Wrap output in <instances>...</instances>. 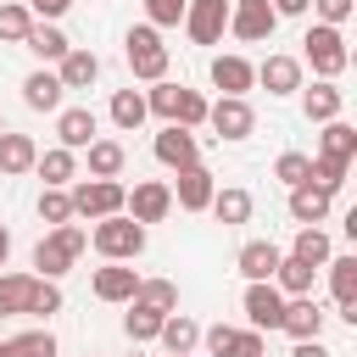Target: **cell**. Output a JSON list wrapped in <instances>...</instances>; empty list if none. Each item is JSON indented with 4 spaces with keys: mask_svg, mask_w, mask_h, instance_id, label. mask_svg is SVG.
<instances>
[{
    "mask_svg": "<svg viewBox=\"0 0 357 357\" xmlns=\"http://www.w3.org/2000/svg\"><path fill=\"white\" fill-rule=\"evenodd\" d=\"M84 245H89V234H84L78 223H56V229L33 245V268H39V279H61V273L84 257Z\"/></svg>",
    "mask_w": 357,
    "mask_h": 357,
    "instance_id": "cell-1",
    "label": "cell"
},
{
    "mask_svg": "<svg viewBox=\"0 0 357 357\" xmlns=\"http://www.w3.org/2000/svg\"><path fill=\"white\" fill-rule=\"evenodd\" d=\"M123 56H128V73H134V78H145V84H162V78H167V45H162V33H156L151 22L128 28Z\"/></svg>",
    "mask_w": 357,
    "mask_h": 357,
    "instance_id": "cell-2",
    "label": "cell"
},
{
    "mask_svg": "<svg viewBox=\"0 0 357 357\" xmlns=\"http://www.w3.org/2000/svg\"><path fill=\"white\" fill-rule=\"evenodd\" d=\"M89 240H95V251H100L106 262H134V257L145 251V229H139L128 212H117V218H100V223L89 229Z\"/></svg>",
    "mask_w": 357,
    "mask_h": 357,
    "instance_id": "cell-3",
    "label": "cell"
},
{
    "mask_svg": "<svg viewBox=\"0 0 357 357\" xmlns=\"http://www.w3.org/2000/svg\"><path fill=\"white\" fill-rule=\"evenodd\" d=\"M67 195H73V218H89V223L117 218V212H123V201H128V190H123L117 178H78Z\"/></svg>",
    "mask_w": 357,
    "mask_h": 357,
    "instance_id": "cell-4",
    "label": "cell"
},
{
    "mask_svg": "<svg viewBox=\"0 0 357 357\" xmlns=\"http://www.w3.org/2000/svg\"><path fill=\"white\" fill-rule=\"evenodd\" d=\"M301 45H307V61H312V73H318V78H329V84H335V78H340V73L351 67L346 33H340V28H329V22L307 28V39H301Z\"/></svg>",
    "mask_w": 357,
    "mask_h": 357,
    "instance_id": "cell-5",
    "label": "cell"
},
{
    "mask_svg": "<svg viewBox=\"0 0 357 357\" xmlns=\"http://www.w3.org/2000/svg\"><path fill=\"white\" fill-rule=\"evenodd\" d=\"M229 6H234V0H190V6H184V33H190L195 45H218V39L229 33Z\"/></svg>",
    "mask_w": 357,
    "mask_h": 357,
    "instance_id": "cell-6",
    "label": "cell"
},
{
    "mask_svg": "<svg viewBox=\"0 0 357 357\" xmlns=\"http://www.w3.org/2000/svg\"><path fill=\"white\" fill-rule=\"evenodd\" d=\"M123 212L145 229V223H162L167 212H173V190L162 184V178H139L134 190H128V201H123Z\"/></svg>",
    "mask_w": 357,
    "mask_h": 357,
    "instance_id": "cell-7",
    "label": "cell"
},
{
    "mask_svg": "<svg viewBox=\"0 0 357 357\" xmlns=\"http://www.w3.org/2000/svg\"><path fill=\"white\" fill-rule=\"evenodd\" d=\"M273 28H279V17H273V6H268V0H234V6H229V33H234V39L262 45Z\"/></svg>",
    "mask_w": 357,
    "mask_h": 357,
    "instance_id": "cell-8",
    "label": "cell"
},
{
    "mask_svg": "<svg viewBox=\"0 0 357 357\" xmlns=\"http://www.w3.org/2000/svg\"><path fill=\"white\" fill-rule=\"evenodd\" d=\"M206 123L218 128V139H251V128H257V112H251V100H240V95H223V100H212V106H206Z\"/></svg>",
    "mask_w": 357,
    "mask_h": 357,
    "instance_id": "cell-9",
    "label": "cell"
},
{
    "mask_svg": "<svg viewBox=\"0 0 357 357\" xmlns=\"http://www.w3.org/2000/svg\"><path fill=\"white\" fill-rule=\"evenodd\" d=\"M156 162L162 167H173V173H184V167H201V145H195V134L190 128H178V123H167L162 134H156Z\"/></svg>",
    "mask_w": 357,
    "mask_h": 357,
    "instance_id": "cell-10",
    "label": "cell"
},
{
    "mask_svg": "<svg viewBox=\"0 0 357 357\" xmlns=\"http://www.w3.org/2000/svg\"><path fill=\"white\" fill-rule=\"evenodd\" d=\"M201 340H206V351H212V357H268V346H262V335H257V329L212 324V329H201Z\"/></svg>",
    "mask_w": 357,
    "mask_h": 357,
    "instance_id": "cell-11",
    "label": "cell"
},
{
    "mask_svg": "<svg viewBox=\"0 0 357 357\" xmlns=\"http://www.w3.org/2000/svg\"><path fill=\"white\" fill-rule=\"evenodd\" d=\"M279 329H284L290 340H318V335H324V307H318L312 296H284Z\"/></svg>",
    "mask_w": 357,
    "mask_h": 357,
    "instance_id": "cell-12",
    "label": "cell"
},
{
    "mask_svg": "<svg viewBox=\"0 0 357 357\" xmlns=\"http://www.w3.org/2000/svg\"><path fill=\"white\" fill-rule=\"evenodd\" d=\"M279 312H284V296L273 290V279L262 284H245V324L262 335V329H279Z\"/></svg>",
    "mask_w": 357,
    "mask_h": 357,
    "instance_id": "cell-13",
    "label": "cell"
},
{
    "mask_svg": "<svg viewBox=\"0 0 357 357\" xmlns=\"http://www.w3.org/2000/svg\"><path fill=\"white\" fill-rule=\"evenodd\" d=\"M173 190V201L184 206V212H206L212 206V195H218V178L206 173V167H184L178 173V184H167Z\"/></svg>",
    "mask_w": 357,
    "mask_h": 357,
    "instance_id": "cell-14",
    "label": "cell"
},
{
    "mask_svg": "<svg viewBox=\"0 0 357 357\" xmlns=\"http://www.w3.org/2000/svg\"><path fill=\"white\" fill-rule=\"evenodd\" d=\"M95 128H100V123H95L89 106H67V112L56 117V139H61V151H84V145H95V139H100Z\"/></svg>",
    "mask_w": 357,
    "mask_h": 357,
    "instance_id": "cell-15",
    "label": "cell"
},
{
    "mask_svg": "<svg viewBox=\"0 0 357 357\" xmlns=\"http://www.w3.org/2000/svg\"><path fill=\"white\" fill-rule=\"evenodd\" d=\"M89 290H95L100 301H134V290H139V273H134L128 262H106V268H95Z\"/></svg>",
    "mask_w": 357,
    "mask_h": 357,
    "instance_id": "cell-16",
    "label": "cell"
},
{
    "mask_svg": "<svg viewBox=\"0 0 357 357\" xmlns=\"http://www.w3.org/2000/svg\"><path fill=\"white\" fill-rule=\"evenodd\" d=\"M156 340H162V351H167V357H190V351L201 346V324H195L190 312H167V318H162V329H156Z\"/></svg>",
    "mask_w": 357,
    "mask_h": 357,
    "instance_id": "cell-17",
    "label": "cell"
},
{
    "mask_svg": "<svg viewBox=\"0 0 357 357\" xmlns=\"http://www.w3.org/2000/svg\"><path fill=\"white\" fill-rule=\"evenodd\" d=\"M329 206H335V195L318 190V184H296V190H290V218H296L301 229H318V223L329 218Z\"/></svg>",
    "mask_w": 357,
    "mask_h": 357,
    "instance_id": "cell-18",
    "label": "cell"
},
{
    "mask_svg": "<svg viewBox=\"0 0 357 357\" xmlns=\"http://www.w3.org/2000/svg\"><path fill=\"white\" fill-rule=\"evenodd\" d=\"M234 268L245 273V284H262V279H273V268H279V245H273V240H245L240 257H234Z\"/></svg>",
    "mask_w": 357,
    "mask_h": 357,
    "instance_id": "cell-19",
    "label": "cell"
},
{
    "mask_svg": "<svg viewBox=\"0 0 357 357\" xmlns=\"http://www.w3.org/2000/svg\"><path fill=\"white\" fill-rule=\"evenodd\" d=\"M212 84H218L223 95H240V100H245V89L257 84V67H251L245 56H212Z\"/></svg>",
    "mask_w": 357,
    "mask_h": 357,
    "instance_id": "cell-20",
    "label": "cell"
},
{
    "mask_svg": "<svg viewBox=\"0 0 357 357\" xmlns=\"http://www.w3.org/2000/svg\"><path fill=\"white\" fill-rule=\"evenodd\" d=\"M257 84H262L268 95H296V89H301V61H296V56H268V61L257 67Z\"/></svg>",
    "mask_w": 357,
    "mask_h": 357,
    "instance_id": "cell-21",
    "label": "cell"
},
{
    "mask_svg": "<svg viewBox=\"0 0 357 357\" xmlns=\"http://www.w3.org/2000/svg\"><path fill=\"white\" fill-rule=\"evenodd\" d=\"M33 162H39V145L28 139V134H0V178H17V173H33Z\"/></svg>",
    "mask_w": 357,
    "mask_h": 357,
    "instance_id": "cell-22",
    "label": "cell"
},
{
    "mask_svg": "<svg viewBox=\"0 0 357 357\" xmlns=\"http://www.w3.org/2000/svg\"><path fill=\"white\" fill-rule=\"evenodd\" d=\"M56 78H61V89H89L100 78V56L95 50H67L56 61Z\"/></svg>",
    "mask_w": 357,
    "mask_h": 357,
    "instance_id": "cell-23",
    "label": "cell"
},
{
    "mask_svg": "<svg viewBox=\"0 0 357 357\" xmlns=\"http://www.w3.org/2000/svg\"><path fill=\"white\" fill-rule=\"evenodd\" d=\"M340 106H346V95H340L329 78H318L312 89H301V112H307V123H335Z\"/></svg>",
    "mask_w": 357,
    "mask_h": 357,
    "instance_id": "cell-24",
    "label": "cell"
},
{
    "mask_svg": "<svg viewBox=\"0 0 357 357\" xmlns=\"http://www.w3.org/2000/svg\"><path fill=\"white\" fill-rule=\"evenodd\" d=\"M61 95H67V89H61V78H56V73H45V67L22 78V100H28L33 112H56V106H61Z\"/></svg>",
    "mask_w": 357,
    "mask_h": 357,
    "instance_id": "cell-25",
    "label": "cell"
},
{
    "mask_svg": "<svg viewBox=\"0 0 357 357\" xmlns=\"http://www.w3.org/2000/svg\"><path fill=\"white\" fill-rule=\"evenodd\" d=\"M33 284H39V273H0V318H17V312H28V301H33Z\"/></svg>",
    "mask_w": 357,
    "mask_h": 357,
    "instance_id": "cell-26",
    "label": "cell"
},
{
    "mask_svg": "<svg viewBox=\"0 0 357 357\" xmlns=\"http://www.w3.org/2000/svg\"><path fill=\"white\" fill-rule=\"evenodd\" d=\"M22 45H28V50H33V56H39V61H61V56H67V50H73V39H67V33H61V28H56V22H33V28H28V39H22Z\"/></svg>",
    "mask_w": 357,
    "mask_h": 357,
    "instance_id": "cell-27",
    "label": "cell"
},
{
    "mask_svg": "<svg viewBox=\"0 0 357 357\" xmlns=\"http://www.w3.org/2000/svg\"><path fill=\"white\" fill-rule=\"evenodd\" d=\"M318 156H329V162H351L357 156V128L351 123H324V134H318Z\"/></svg>",
    "mask_w": 357,
    "mask_h": 357,
    "instance_id": "cell-28",
    "label": "cell"
},
{
    "mask_svg": "<svg viewBox=\"0 0 357 357\" xmlns=\"http://www.w3.org/2000/svg\"><path fill=\"white\" fill-rule=\"evenodd\" d=\"M33 167H39L45 190H67V184L78 178V156H73V151H61V145H56V151H45V156H39Z\"/></svg>",
    "mask_w": 357,
    "mask_h": 357,
    "instance_id": "cell-29",
    "label": "cell"
},
{
    "mask_svg": "<svg viewBox=\"0 0 357 357\" xmlns=\"http://www.w3.org/2000/svg\"><path fill=\"white\" fill-rule=\"evenodd\" d=\"M312 279H318V268H307L296 257H279V268H273V290L279 296H312Z\"/></svg>",
    "mask_w": 357,
    "mask_h": 357,
    "instance_id": "cell-30",
    "label": "cell"
},
{
    "mask_svg": "<svg viewBox=\"0 0 357 357\" xmlns=\"http://www.w3.org/2000/svg\"><path fill=\"white\" fill-rule=\"evenodd\" d=\"M329 296L335 307H357V257H329Z\"/></svg>",
    "mask_w": 357,
    "mask_h": 357,
    "instance_id": "cell-31",
    "label": "cell"
},
{
    "mask_svg": "<svg viewBox=\"0 0 357 357\" xmlns=\"http://www.w3.org/2000/svg\"><path fill=\"white\" fill-rule=\"evenodd\" d=\"M84 151H89V178H117L123 162H128V151H123L117 139H95V145H84Z\"/></svg>",
    "mask_w": 357,
    "mask_h": 357,
    "instance_id": "cell-32",
    "label": "cell"
},
{
    "mask_svg": "<svg viewBox=\"0 0 357 357\" xmlns=\"http://www.w3.org/2000/svg\"><path fill=\"white\" fill-rule=\"evenodd\" d=\"M134 301L167 318V312H178V284H173V279H139V290H134Z\"/></svg>",
    "mask_w": 357,
    "mask_h": 357,
    "instance_id": "cell-33",
    "label": "cell"
},
{
    "mask_svg": "<svg viewBox=\"0 0 357 357\" xmlns=\"http://www.w3.org/2000/svg\"><path fill=\"white\" fill-rule=\"evenodd\" d=\"M212 212H218L223 229L251 223V190H218V195H212Z\"/></svg>",
    "mask_w": 357,
    "mask_h": 357,
    "instance_id": "cell-34",
    "label": "cell"
},
{
    "mask_svg": "<svg viewBox=\"0 0 357 357\" xmlns=\"http://www.w3.org/2000/svg\"><path fill=\"white\" fill-rule=\"evenodd\" d=\"M290 257H296V262H307V268H324L335 251H329V234H324V229H296V245H290Z\"/></svg>",
    "mask_w": 357,
    "mask_h": 357,
    "instance_id": "cell-35",
    "label": "cell"
},
{
    "mask_svg": "<svg viewBox=\"0 0 357 357\" xmlns=\"http://www.w3.org/2000/svg\"><path fill=\"white\" fill-rule=\"evenodd\" d=\"M0 357H56V335H50V329L11 335V340H0Z\"/></svg>",
    "mask_w": 357,
    "mask_h": 357,
    "instance_id": "cell-36",
    "label": "cell"
},
{
    "mask_svg": "<svg viewBox=\"0 0 357 357\" xmlns=\"http://www.w3.org/2000/svg\"><path fill=\"white\" fill-rule=\"evenodd\" d=\"M206 106H212V100H206L201 89H184V84H178V106H173V123L195 134V128L206 123Z\"/></svg>",
    "mask_w": 357,
    "mask_h": 357,
    "instance_id": "cell-37",
    "label": "cell"
},
{
    "mask_svg": "<svg viewBox=\"0 0 357 357\" xmlns=\"http://www.w3.org/2000/svg\"><path fill=\"white\" fill-rule=\"evenodd\" d=\"M145 117H151V112H145V95H139V89H117V95H112V123H117V128H139Z\"/></svg>",
    "mask_w": 357,
    "mask_h": 357,
    "instance_id": "cell-38",
    "label": "cell"
},
{
    "mask_svg": "<svg viewBox=\"0 0 357 357\" xmlns=\"http://www.w3.org/2000/svg\"><path fill=\"white\" fill-rule=\"evenodd\" d=\"M123 329H128V340H134V346H145V340H156V329H162V312H151V307L128 301V318H123Z\"/></svg>",
    "mask_w": 357,
    "mask_h": 357,
    "instance_id": "cell-39",
    "label": "cell"
},
{
    "mask_svg": "<svg viewBox=\"0 0 357 357\" xmlns=\"http://www.w3.org/2000/svg\"><path fill=\"white\" fill-rule=\"evenodd\" d=\"M28 28H33V11H28V6H17V0L0 6V39H6V45H22Z\"/></svg>",
    "mask_w": 357,
    "mask_h": 357,
    "instance_id": "cell-40",
    "label": "cell"
},
{
    "mask_svg": "<svg viewBox=\"0 0 357 357\" xmlns=\"http://www.w3.org/2000/svg\"><path fill=\"white\" fill-rule=\"evenodd\" d=\"M307 173H312V156H301V151H284V156L273 162V178H279V184H290V190H296V184H307Z\"/></svg>",
    "mask_w": 357,
    "mask_h": 357,
    "instance_id": "cell-41",
    "label": "cell"
},
{
    "mask_svg": "<svg viewBox=\"0 0 357 357\" xmlns=\"http://www.w3.org/2000/svg\"><path fill=\"white\" fill-rule=\"evenodd\" d=\"M307 184H318V190H340L346 184V162H329V156H312V173H307Z\"/></svg>",
    "mask_w": 357,
    "mask_h": 357,
    "instance_id": "cell-42",
    "label": "cell"
},
{
    "mask_svg": "<svg viewBox=\"0 0 357 357\" xmlns=\"http://www.w3.org/2000/svg\"><path fill=\"white\" fill-rule=\"evenodd\" d=\"M39 218H45L50 229H56V223H73V195H67V190H45V195H39Z\"/></svg>",
    "mask_w": 357,
    "mask_h": 357,
    "instance_id": "cell-43",
    "label": "cell"
},
{
    "mask_svg": "<svg viewBox=\"0 0 357 357\" xmlns=\"http://www.w3.org/2000/svg\"><path fill=\"white\" fill-rule=\"evenodd\" d=\"M173 106H178V84H151V95H145V112H156L162 123H173Z\"/></svg>",
    "mask_w": 357,
    "mask_h": 357,
    "instance_id": "cell-44",
    "label": "cell"
},
{
    "mask_svg": "<svg viewBox=\"0 0 357 357\" xmlns=\"http://www.w3.org/2000/svg\"><path fill=\"white\" fill-rule=\"evenodd\" d=\"M50 312H61V290H56V279H39L33 301H28V318H50Z\"/></svg>",
    "mask_w": 357,
    "mask_h": 357,
    "instance_id": "cell-45",
    "label": "cell"
},
{
    "mask_svg": "<svg viewBox=\"0 0 357 357\" xmlns=\"http://www.w3.org/2000/svg\"><path fill=\"white\" fill-rule=\"evenodd\" d=\"M184 6L190 0H145V22L151 28H173V22H184Z\"/></svg>",
    "mask_w": 357,
    "mask_h": 357,
    "instance_id": "cell-46",
    "label": "cell"
},
{
    "mask_svg": "<svg viewBox=\"0 0 357 357\" xmlns=\"http://www.w3.org/2000/svg\"><path fill=\"white\" fill-rule=\"evenodd\" d=\"M351 6H357V0H312V11H318L329 28H340V22L351 17Z\"/></svg>",
    "mask_w": 357,
    "mask_h": 357,
    "instance_id": "cell-47",
    "label": "cell"
},
{
    "mask_svg": "<svg viewBox=\"0 0 357 357\" xmlns=\"http://www.w3.org/2000/svg\"><path fill=\"white\" fill-rule=\"evenodd\" d=\"M28 11H33V22H56L73 11V0H28Z\"/></svg>",
    "mask_w": 357,
    "mask_h": 357,
    "instance_id": "cell-48",
    "label": "cell"
},
{
    "mask_svg": "<svg viewBox=\"0 0 357 357\" xmlns=\"http://www.w3.org/2000/svg\"><path fill=\"white\" fill-rule=\"evenodd\" d=\"M268 6H273V17H301L312 0H268Z\"/></svg>",
    "mask_w": 357,
    "mask_h": 357,
    "instance_id": "cell-49",
    "label": "cell"
},
{
    "mask_svg": "<svg viewBox=\"0 0 357 357\" xmlns=\"http://www.w3.org/2000/svg\"><path fill=\"white\" fill-rule=\"evenodd\" d=\"M290 357H329V351H324V340H296Z\"/></svg>",
    "mask_w": 357,
    "mask_h": 357,
    "instance_id": "cell-50",
    "label": "cell"
},
{
    "mask_svg": "<svg viewBox=\"0 0 357 357\" xmlns=\"http://www.w3.org/2000/svg\"><path fill=\"white\" fill-rule=\"evenodd\" d=\"M6 257H11V229L0 223V268H6Z\"/></svg>",
    "mask_w": 357,
    "mask_h": 357,
    "instance_id": "cell-51",
    "label": "cell"
},
{
    "mask_svg": "<svg viewBox=\"0 0 357 357\" xmlns=\"http://www.w3.org/2000/svg\"><path fill=\"white\" fill-rule=\"evenodd\" d=\"M0 134H6V117H0Z\"/></svg>",
    "mask_w": 357,
    "mask_h": 357,
    "instance_id": "cell-52",
    "label": "cell"
},
{
    "mask_svg": "<svg viewBox=\"0 0 357 357\" xmlns=\"http://www.w3.org/2000/svg\"><path fill=\"white\" fill-rule=\"evenodd\" d=\"M134 357H139V351H134Z\"/></svg>",
    "mask_w": 357,
    "mask_h": 357,
    "instance_id": "cell-53",
    "label": "cell"
}]
</instances>
